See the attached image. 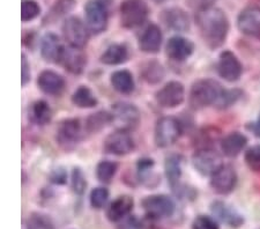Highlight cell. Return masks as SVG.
Listing matches in <instances>:
<instances>
[{"mask_svg":"<svg viewBox=\"0 0 260 229\" xmlns=\"http://www.w3.org/2000/svg\"><path fill=\"white\" fill-rule=\"evenodd\" d=\"M241 96V90L225 89L214 79H200L191 87L188 103L193 109H203L209 106L225 109L236 103Z\"/></svg>","mask_w":260,"mask_h":229,"instance_id":"obj_1","label":"cell"},{"mask_svg":"<svg viewBox=\"0 0 260 229\" xmlns=\"http://www.w3.org/2000/svg\"><path fill=\"white\" fill-rule=\"evenodd\" d=\"M196 23L201 39L209 49L215 50L227 40L230 23L228 16L219 7L211 6L196 12Z\"/></svg>","mask_w":260,"mask_h":229,"instance_id":"obj_2","label":"cell"},{"mask_svg":"<svg viewBox=\"0 0 260 229\" xmlns=\"http://www.w3.org/2000/svg\"><path fill=\"white\" fill-rule=\"evenodd\" d=\"M119 13L121 26L126 29H134L146 22L149 8L145 0H123Z\"/></svg>","mask_w":260,"mask_h":229,"instance_id":"obj_3","label":"cell"},{"mask_svg":"<svg viewBox=\"0 0 260 229\" xmlns=\"http://www.w3.org/2000/svg\"><path fill=\"white\" fill-rule=\"evenodd\" d=\"M145 215L155 220L167 219L173 216L176 212V203L167 194L147 195L141 202Z\"/></svg>","mask_w":260,"mask_h":229,"instance_id":"obj_4","label":"cell"},{"mask_svg":"<svg viewBox=\"0 0 260 229\" xmlns=\"http://www.w3.org/2000/svg\"><path fill=\"white\" fill-rule=\"evenodd\" d=\"M112 124L117 127V130L132 131L138 127L140 123L141 115L138 108L132 103L118 102L111 108Z\"/></svg>","mask_w":260,"mask_h":229,"instance_id":"obj_5","label":"cell"},{"mask_svg":"<svg viewBox=\"0 0 260 229\" xmlns=\"http://www.w3.org/2000/svg\"><path fill=\"white\" fill-rule=\"evenodd\" d=\"M182 133V124L171 116H166L157 120L155 125L154 140L157 147L167 148L174 145Z\"/></svg>","mask_w":260,"mask_h":229,"instance_id":"obj_6","label":"cell"},{"mask_svg":"<svg viewBox=\"0 0 260 229\" xmlns=\"http://www.w3.org/2000/svg\"><path fill=\"white\" fill-rule=\"evenodd\" d=\"M86 24L91 34L99 35L107 30L109 12L103 0H89L85 6Z\"/></svg>","mask_w":260,"mask_h":229,"instance_id":"obj_7","label":"cell"},{"mask_svg":"<svg viewBox=\"0 0 260 229\" xmlns=\"http://www.w3.org/2000/svg\"><path fill=\"white\" fill-rule=\"evenodd\" d=\"M61 31L66 43L70 47L83 49L87 45L88 40H89L90 31L87 24L83 23L79 18H75V16H71V18H67L64 21Z\"/></svg>","mask_w":260,"mask_h":229,"instance_id":"obj_8","label":"cell"},{"mask_svg":"<svg viewBox=\"0 0 260 229\" xmlns=\"http://www.w3.org/2000/svg\"><path fill=\"white\" fill-rule=\"evenodd\" d=\"M192 163L197 172L203 176H213L223 166L222 156L211 147L199 148L192 156Z\"/></svg>","mask_w":260,"mask_h":229,"instance_id":"obj_9","label":"cell"},{"mask_svg":"<svg viewBox=\"0 0 260 229\" xmlns=\"http://www.w3.org/2000/svg\"><path fill=\"white\" fill-rule=\"evenodd\" d=\"M57 143L64 149H72L82 138V124L78 118H67L57 128Z\"/></svg>","mask_w":260,"mask_h":229,"instance_id":"obj_10","label":"cell"},{"mask_svg":"<svg viewBox=\"0 0 260 229\" xmlns=\"http://www.w3.org/2000/svg\"><path fill=\"white\" fill-rule=\"evenodd\" d=\"M155 99L160 107L166 109H174L184 102L185 87L179 81H169L160 90H157Z\"/></svg>","mask_w":260,"mask_h":229,"instance_id":"obj_11","label":"cell"},{"mask_svg":"<svg viewBox=\"0 0 260 229\" xmlns=\"http://www.w3.org/2000/svg\"><path fill=\"white\" fill-rule=\"evenodd\" d=\"M217 73L228 82L240 80L243 73V66L234 52L224 50L220 53L219 61H217Z\"/></svg>","mask_w":260,"mask_h":229,"instance_id":"obj_12","label":"cell"},{"mask_svg":"<svg viewBox=\"0 0 260 229\" xmlns=\"http://www.w3.org/2000/svg\"><path fill=\"white\" fill-rule=\"evenodd\" d=\"M134 148L133 138L129 132L116 130L104 140V151L117 156H123L131 153Z\"/></svg>","mask_w":260,"mask_h":229,"instance_id":"obj_13","label":"cell"},{"mask_svg":"<svg viewBox=\"0 0 260 229\" xmlns=\"http://www.w3.org/2000/svg\"><path fill=\"white\" fill-rule=\"evenodd\" d=\"M237 184V174L230 166H222L211 176V186L217 194H229Z\"/></svg>","mask_w":260,"mask_h":229,"instance_id":"obj_14","label":"cell"},{"mask_svg":"<svg viewBox=\"0 0 260 229\" xmlns=\"http://www.w3.org/2000/svg\"><path fill=\"white\" fill-rule=\"evenodd\" d=\"M237 27L246 36H260V7L247 6L237 18Z\"/></svg>","mask_w":260,"mask_h":229,"instance_id":"obj_15","label":"cell"},{"mask_svg":"<svg viewBox=\"0 0 260 229\" xmlns=\"http://www.w3.org/2000/svg\"><path fill=\"white\" fill-rule=\"evenodd\" d=\"M194 51V44L183 36H173L166 44V53L174 61H185Z\"/></svg>","mask_w":260,"mask_h":229,"instance_id":"obj_16","label":"cell"},{"mask_svg":"<svg viewBox=\"0 0 260 229\" xmlns=\"http://www.w3.org/2000/svg\"><path fill=\"white\" fill-rule=\"evenodd\" d=\"M59 64L72 74H81L87 65V56L82 49L73 47H64L59 58Z\"/></svg>","mask_w":260,"mask_h":229,"instance_id":"obj_17","label":"cell"},{"mask_svg":"<svg viewBox=\"0 0 260 229\" xmlns=\"http://www.w3.org/2000/svg\"><path fill=\"white\" fill-rule=\"evenodd\" d=\"M211 211L216 219L232 228H238L244 223V218L237 210L225 202L215 201L212 203Z\"/></svg>","mask_w":260,"mask_h":229,"instance_id":"obj_18","label":"cell"},{"mask_svg":"<svg viewBox=\"0 0 260 229\" xmlns=\"http://www.w3.org/2000/svg\"><path fill=\"white\" fill-rule=\"evenodd\" d=\"M163 36L160 27L155 23H149L139 37V49L145 53H157L161 50Z\"/></svg>","mask_w":260,"mask_h":229,"instance_id":"obj_19","label":"cell"},{"mask_svg":"<svg viewBox=\"0 0 260 229\" xmlns=\"http://www.w3.org/2000/svg\"><path fill=\"white\" fill-rule=\"evenodd\" d=\"M160 19L167 28L174 31H186L190 28V19L187 13L179 7L167 8L161 13Z\"/></svg>","mask_w":260,"mask_h":229,"instance_id":"obj_20","label":"cell"},{"mask_svg":"<svg viewBox=\"0 0 260 229\" xmlns=\"http://www.w3.org/2000/svg\"><path fill=\"white\" fill-rule=\"evenodd\" d=\"M37 86L48 95H59L65 89V79L51 70H44L37 78Z\"/></svg>","mask_w":260,"mask_h":229,"instance_id":"obj_21","label":"cell"},{"mask_svg":"<svg viewBox=\"0 0 260 229\" xmlns=\"http://www.w3.org/2000/svg\"><path fill=\"white\" fill-rule=\"evenodd\" d=\"M134 207V201L131 195L124 194L117 197L107 208V218L111 222H118L129 215Z\"/></svg>","mask_w":260,"mask_h":229,"instance_id":"obj_22","label":"cell"},{"mask_svg":"<svg viewBox=\"0 0 260 229\" xmlns=\"http://www.w3.org/2000/svg\"><path fill=\"white\" fill-rule=\"evenodd\" d=\"M64 45L56 34L47 32L41 40V55L45 61L58 62Z\"/></svg>","mask_w":260,"mask_h":229,"instance_id":"obj_23","label":"cell"},{"mask_svg":"<svg viewBox=\"0 0 260 229\" xmlns=\"http://www.w3.org/2000/svg\"><path fill=\"white\" fill-rule=\"evenodd\" d=\"M183 157L179 154H170L167 156L165 162V173L166 177L169 183L170 186L173 187V190L177 191L179 189V181L182 177L183 170Z\"/></svg>","mask_w":260,"mask_h":229,"instance_id":"obj_24","label":"cell"},{"mask_svg":"<svg viewBox=\"0 0 260 229\" xmlns=\"http://www.w3.org/2000/svg\"><path fill=\"white\" fill-rule=\"evenodd\" d=\"M247 145L246 136L241 132H232L221 140L222 153L228 157H236L244 151Z\"/></svg>","mask_w":260,"mask_h":229,"instance_id":"obj_25","label":"cell"},{"mask_svg":"<svg viewBox=\"0 0 260 229\" xmlns=\"http://www.w3.org/2000/svg\"><path fill=\"white\" fill-rule=\"evenodd\" d=\"M128 49L125 44H111L102 53L100 60L104 65H120L128 59Z\"/></svg>","mask_w":260,"mask_h":229,"instance_id":"obj_26","label":"cell"},{"mask_svg":"<svg viewBox=\"0 0 260 229\" xmlns=\"http://www.w3.org/2000/svg\"><path fill=\"white\" fill-rule=\"evenodd\" d=\"M111 86L120 94H131L136 87L132 73L127 70H119L111 74Z\"/></svg>","mask_w":260,"mask_h":229,"instance_id":"obj_27","label":"cell"},{"mask_svg":"<svg viewBox=\"0 0 260 229\" xmlns=\"http://www.w3.org/2000/svg\"><path fill=\"white\" fill-rule=\"evenodd\" d=\"M52 118V110L50 108L49 103L44 100H39L31 104L29 109V119L36 125H47L51 122Z\"/></svg>","mask_w":260,"mask_h":229,"instance_id":"obj_28","label":"cell"},{"mask_svg":"<svg viewBox=\"0 0 260 229\" xmlns=\"http://www.w3.org/2000/svg\"><path fill=\"white\" fill-rule=\"evenodd\" d=\"M75 7V0H57L44 18V23H54L69 15Z\"/></svg>","mask_w":260,"mask_h":229,"instance_id":"obj_29","label":"cell"},{"mask_svg":"<svg viewBox=\"0 0 260 229\" xmlns=\"http://www.w3.org/2000/svg\"><path fill=\"white\" fill-rule=\"evenodd\" d=\"M72 102L75 107L81 108V109H90L98 106V99L95 94L91 91L89 87L80 86L74 91L72 95Z\"/></svg>","mask_w":260,"mask_h":229,"instance_id":"obj_30","label":"cell"},{"mask_svg":"<svg viewBox=\"0 0 260 229\" xmlns=\"http://www.w3.org/2000/svg\"><path fill=\"white\" fill-rule=\"evenodd\" d=\"M112 124V116L109 111H98L91 114L86 120V131L88 133H98Z\"/></svg>","mask_w":260,"mask_h":229,"instance_id":"obj_31","label":"cell"},{"mask_svg":"<svg viewBox=\"0 0 260 229\" xmlns=\"http://www.w3.org/2000/svg\"><path fill=\"white\" fill-rule=\"evenodd\" d=\"M165 74V69L156 60H149L142 65L141 77L147 83H150V85H155V83L162 81Z\"/></svg>","mask_w":260,"mask_h":229,"instance_id":"obj_32","label":"cell"},{"mask_svg":"<svg viewBox=\"0 0 260 229\" xmlns=\"http://www.w3.org/2000/svg\"><path fill=\"white\" fill-rule=\"evenodd\" d=\"M117 169H118V165L116 162L110 160H103L99 162V165L96 166V177H98V180L101 183L108 184L115 177Z\"/></svg>","mask_w":260,"mask_h":229,"instance_id":"obj_33","label":"cell"},{"mask_svg":"<svg viewBox=\"0 0 260 229\" xmlns=\"http://www.w3.org/2000/svg\"><path fill=\"white\" fill-rule=\"evenodd\" d=\"M27 229H56L52 220L47 214L31 213L27 220Z\"/></svg>","mask_w":260,"mask_h":229,"instance_id":"obj_34","label":"cell"},{"mask_svg":"<svg viewBox=\"0 0 260 229\" xmlns=\"http://www.w3.org/2000/svg\"><path fill=\"white\" fill-rule=\"evenodd\" d=\"M41 13V7L34 0H24L21 4V20L22 22H29L36 19Z\"/></svg>","mask_w":260,"mask_h":229,"instance_id":"obj_35","label":"cell"},{"mask_svg":"<svg viewBox=\"0 0 260 229\" xmlns=\"http://www.w3.org/2000/svg\"><path fill=\"white\" fill-rule=\"evenodd\" d=\"M109 201V190L106 187L100 186L91 190L89 195L90 205L96 210H102Z\"/></svg>","mask_w":260,"mask_h":229,"instance_id":"obj_36","label":"cell"},{"mask_svg":"<svg viewBox=\"0 0 260 229\" xmlns=\"http://www.w3.org/2000/svg\"><path fill=\"white\" fill-rule=\"evenodd\" d=\"M154 166H155L154 160L149 159V157H142V159H139V161H138L137 163L138 175H139L140 182L144 183L145 185L148 184L149 175L152 173Z\"/></svg>","mask_w":260,"mask_h":229,"instance_id":"obj_37","label":"cell"},{"mask_svg":"<svg viewBox=\"0 0 260 229\" xmlns=\"http://www.w3.org/2000/svg\"><path fill=\"white\" fill-rule=\"evenodd\" d=\"M244 159L247 167L253 172H260V145L250 147L245 152Z\"/></svg>","mask_w":260,"mask_h":229,"instance_id":"obj_38","label":"cell"},{"mask_svg":"<svg viewBox=\"0 0 260 229\" xmlns=\"http://www.w3.org/2000/svg\"><path fill=\"white\" fill-rule=\"evenodd\" d=\"M87 187L86 176L80 168H74L72 172V189L74 193L82 195L85 193Z\"/></svg>","mask_w":260,"mask_h":229,"instance_id":"obj_39","label":"cell"},{"mask_svg":"<svg viewBox=\"0 0 260 229\" xmlns=\"http://www.w3.org/2000/svg\"><path fill=\"white\" fill-rule=\"evenodd\" d=\"M192 229H220L219 223L214 218L209 215L200 214L196 216L191 224Z\"/></svg>","mask_w":260,"mask_h":229,"instance_id":"obj_40","label":"cell"},{"mask_svg":"<svg viewBox=\"0 0 260 229\" xmlns=\"http://www.w3.org/2000/svg\"><path fill=\"white\" fill-rule=\"evenodd\" d=\"M50 181H51L53 184L56 185H64L67 182V172L61 168V167H58V168L53 169L51 174H50Z\"/></svg>","mask_w":260,"mask_h":229,"instance_id":"obj_41","label":"cell"},{"mask_svg":"<svg viewBox=\"0 0 260 229\" xmlns=\"http://www.w3.org/2000/svg\"><path fill=\"white\" fill-rule=\"evenodd\" d=\"M30 81V65L24 53L21 56V85L26 86Z\"/></svg>","mask_w":260,"mask_h":229,"instance_id":"obj_42","label":"cell"},{"mask_svg":"<svg viewBox=\"0 0 260 229\" xmlns=\"http://www.w3.org/2000/svg\"><path fill=\"white\" fill-rule=\"evenodd\" d=\"M188 5L191 8H193L196 12H199L205 8H208L211 6H214V0H187Z\"/></svg>","mask_w":260,"mask_h":229,"instance_id":"obj_43","label":"cell"},{"mask_svg":"<svg viewBox=\"0 0 260 229\" xmlns=\"http://www.w3.org/2000/svg\"><path fill=\"white\" fill-rule=\"evenodd\" d=\"M247 128H249V130L252 132L255 137H259L260 138V116L255 122L250 123L247 125Z\"/></svg>","mask_w":260,"mask_h":229,"instance_id":"obj_44","label":"cell"},{"mask_svg":"<svg viewBox=\"0 0 260 229\" xmlns=\"http://www.w3.org/2000/svg\"><path fill=\"white\" fill-rule=\"evenodd\" d=\"M119 229H138L136 226H134L133 222L131 221V219L128 220V222L125 224V226H121Z\"/></svg>","mask_w":260,"mask_h":229,"instance_id":"obj_45","label":"cell"},{"mask_svg":"<svg viewBox=\"0 0 260 229\" xmlns=\"http://www.w3.org/2000/svg\"><path fill=\"white\" fill-rule=\"evenodd\" d=\"M154 3H156V4H161V3H165L166 0H153Z\"/></svg>","mask_w":260,"mask_h":229,"instance_id":"obj_46","label":"cell"}]
</instances>
